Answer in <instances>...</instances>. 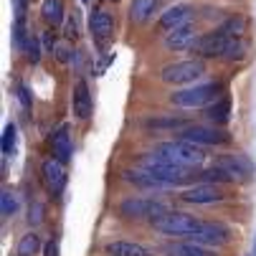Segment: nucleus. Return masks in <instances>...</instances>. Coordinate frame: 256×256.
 <instances>
[{"mask_svg":"<svg viewBox=\"0 0 256 256\" xmlns=\"http://www.w3.org/2000/svg\"><path fill=\"white\" fill-rule=\"evenodd\" d=\"M137 165H140L142 170L152 172L155 178H160L168 188H170V186H180V182H186V180H190V178H193V175H190V170H193V168L178 165L175 160H170V158L160 155L158 150H155V152H148V155H142Z\"/></svg>","mask_w":256,"mask_h":256,"instance_id":"nucleus-1","label":"nucleus"},{"mask_svg":"<svg viewBox=\"0 0 256 256\" xmlns=\"http://www.w3.org/2000/svg\"><path fill=\"white\" fill-rule=\"evenodd\" d=\"M221 92H224V84L208 82V84H196V86H188V89L172 92L170 102L175 106H182V109H200V106H208L210 102H216Z\"/></svg>","mask_w":256,"mask_h":256,"instance_id":"nucleus-2","label":"nucleus"},{"mask_svg":"<svg viewBox=\"0 0 256 256\" xmlns=\"http://www.w3.org/2000/svg\"><path fill=\"white\" fill-rule=\"evenodd\" d=\"M158 152L175 160L178 165H186V168H200L206 162V150L196 142H188V140H172V142H162L158 144Z\"/></svg>","mask_w":256,"mask_h":256,"instance_id":"nucleus-3","label":"nucleus"},{"mask_svg":"<svg viewBox=\"0 0 256 256\" xmlns=\"http://www.w3.org/2000/svg\"><path fill=\"white\" fill-rule=\"evenodd\" d=\"M152 226L165 234V236H190L196 231L203 228V221L190 213H180V210H168L165 216H160L158 221H152Z\"/></svg>","mask_w":256,"mask_h":256,"instance_id":"nucleus-4","label":"nucleus"},{"mask_svg":"<svg viewBox=\"0 0 256 256\" xmlns=\"http://www.w3.org/2000/svg\"><path fill=\"white\" fill-rule=\"evenodd\" d=\"M206 74V66L203 61L198 58H188V61H175V64H168L162 71H160V79L170 86H186V84H193L196 79H200Z\"/></svg>","mask_w":256,"mask_h":256,"instance_id":"nucleus-5","label":"nucleus"},{"mask_svg":"<svg viewBox=\"0 0 256 256\" xmlns=\"http://www.w3.org/2000/svg\"><path fill=\"white\" fill-rule=\"evenodd\" d=\"M180 140H188V142H196L200 148H221V144H228L231 142V134L226 130H221L218 124H188L182 127Z\"/></svg>","mask_w":256,"mask_h":256,"instance_id":"nucleus-6","label":"nucleus"},{"mask_svg":"<svg viewBox=\"0 0 256 256\" xmlns=\"http://www.w3.org/2000/svg\"><path fill=\"white\" fill-rule=\"evenodd\" d=\"M228 41H231L228 36H226L221 28H216V30L200 33L190 51H193L196 56H200V58H216V56H224V54H226Z\"/></svg>","mask_w":256,"mask_h":256,"instance_id":"nucleus-7","label":"nucleus"},{"mask_svg":"<svg viewBox=\"0 0 256 256\" xmlns=\"http://www.w3.org/2000/svg\"><path fill=\"white\" fill-rule=\"evenodd\" d=\"M89 33H92V41L99 51H106L109 44L114 38V20L106 10H94L89 18Z\"/></svg>","mask_w":256,"mask_h":256,"instance_id":"nucleus-8","label":"nucleus"},{"mask_svg":"<svg viewBox=\"0 0 256 256\" xmlns=\"http://www.w3.org/2000/svg\"><path fill=\"white\" fill-rule=\"evenodd\" d=\"M120 213L124 218H144L148 216L150 221H158L160 216L168 213V208L162 203H155V200H148V198H127L120 203Z\"/></svg>","mask_w":256,"mask_h":256,"instance_id":"nucleus-9","label":"nucleus"},{"mask_svg":"<svg viewBox=\"0 0 256 256\" xmlns=\"http://www.w3.org/2000/svg\"><path fill=\"white\" fill-rule=\"evenodd\" d=\"M180 198L186 203H193V206H210V203H221L224 193H221V188H216L213 182H198V186L182 190Z\"/></svg>","mask_w":256,"mask_h":256,"instance_id":"nucleus-10","label":"nucleus"},{"mask_svg":"<svg viewBox=\"0 0 256 256\" xmlns=\"http://www.w3.org/2000/svg\"><path fill=\"white\" fill-rule=\"evenodd\" d=\"M71 109H74V117L76 120H89L94 112V99L89 92L86 79H79L74 84V94H71Z\"/></svg>","mask_w":256,"mask_h":256,"instance_id":"nucleus-11","label":"nucleus"},{"mask_svg":"<svg viewBox=\"0 0 256 256\" xmlns=\"http://www.w3.org/2000/svg\"><path fill=\"white\" fill-rule=\"evenodd\" d=\"M41 175H44L46 188H48L54 196H61V193H64V188H66V170H64V162H58L56 158L44 160Z\"/></svg>","mask_w":256,"mask_h":256,"instance_id":"nucleus-12","label":"nucleus"},{"mask_svg":"<svg viewBox=\"0 0 256 256\" xmlns=\"http://www.w3.org/2000/svg\"><path fill=\"white\" fill-rule=\"evenodd\" d=\"M198 41V30L193 23H186V26H180L175 30L168 33V38H165V48L168 51H188L193 48V44Z\"/></svg>","mask_w":256,"mask_h":256,"instance_id":"nucleus-13","label":"nucleus"},{"mask_svg":"<svg viewBox=\"0 0 256 256\" xmlns=\"http://www.w3.org/2000/svg\"><path fill=\"white\" fill-rule=\"evenodd\" d=\"M190 18H193V6H188V3H178V6L168 8V10L160 16L158 28H160V30H175V28H180V26L190 23Z\"/></svg>","mask_w":256,"mask_h":256,"instance_id":"nucleus-14","label":"nucleus"},{"mask_svg":"<svg viewBox=\"0 0 256 256\" xmlns=\"http://www.w3.org/2000/svg\"><path fill=\"white\" fill-rule=\"evenodd\" d=\"M190 241L200 244V246H221V244L228 241V231L218 224H203L200 231L190 234Z\"/></svg>","mask_w":256,"mask_h":256,"instance_id":"nucleus-15","label":"nucleus"},{"mask_svg":"<svg viewBox=\"0 0 256 256\" xmlns=\"http://www.w3.org/2000/svg\"><path fill=\"white\" fill-rule=\"evenodd\" d=\"M216 165H221L231 178H246L254 172V165L246 155H221L216 160Z\"/></svg>","mask_w":256,"mask_h":256,"instance_id":"nucleus-16","label":"nucleus"},{"mask_svg":"<svg viewBox=\"0 0 256 256\" xmlns=\"http://www.w3.org/2000/svg\"><path fill=\"white\" fill-rule=\"evenodd\" d=\"M51 152L58 162H68L71 160V152H74V148H71V137H68V124H61L54 137H51Z\"/></svg>","mask_w":256,"mask_h":256,"instance_id":"nucleus-17","label":"nucleus"},{"mask_svg":"<svg viewBox=\"0 0 256 256\" xmlns=\"http://www.w3.org/2000/svg\"><path fill=\"white\" fill-rule=\"evenodd\" d=\"M203 117L208 120V122H213V124H226L228 122V117H231V96H218L216 102H210L206 109H203Z\"/></svg>","mask_w":256,"mask_h":256,"instance_id":"nucleus-18","label":"nucleus"},{"mask_svg":"<svg viewBox=\"0 0 256 256\" xmlns=\"http://www.w3.org/2000/svg\"><path fill=\"white\" fill-rule=\"evenodd\" d=\"M124 180L132 182L137 188H144V190H155V188H168L160 178H155L152 172L148 170H124Z\"/></svg>","mask_w":256,"mask_h":256,"instance_id":"nucleus-19","label":"nucleus"},{"mask_svg":"<svg viewBox=\"0 0 256 256\" xmlns=\"http://www.w3.org/2000/svg\"><path fill=\"white\" fill-rule=\"evenodd\" d=\"M41 18H44L46 26H51V28H58L61 23H66L64 0H44V6H41Z\"/></svg>","mask_w":256,"mask_h":256,"instance_id":"nucleus-20","label":"nucleus"},{"mask_svg":"<svg viewBox=\"0 0 256 256\" xmlns=\"http://www.w3.org/2000/svg\"><path fill=\"white\" fill-rule=\"evenodd\" d=\"M109 256H152L150 248H144L140 244H132V241H114V244H106L104 248Z\"/></svg>","mask_w":256,"mask_h":256,"instance_id":"nucleus-21","label":"nucleus"},{"mask_svg":"<svg viewBox=\"0 0 256 256\" xmlns=\"http://www.w3.org/2000/svg\"><path fill=\"white\" fill-rule=\"evenodd\" d=\"M158 8V0H132V6H130V18L134 23H144Z\"/></svg>","mask_w":256,"mask_h":256,"instance_id":"nucleus-22","label":"nucleus"},{"mask_svg":"<svg viewBox=\"0 0 256 256\" xmlns=\"http://www.w3.org/2000/svg\"><path fill=\"white\" fill-rule=\"evenodd\" d=\"M18 256H36L41 251V236L38 234H26V236H20V241H18Z\"/></svg>","mask_w":256,"mask_h":256,"instance_id":"nucleus-23","label":"nucleus"},{"mask_svg":"<svg viewBox=\"0 0 256 256\" xmlns=\"http://www.w3.org/2000/svg\"><path fill=\"white\" fill-rule=\"evenodd\" d=\"M28 38H30V33H28V28H26V18H16V20H13V46H16V51L23 54Z\"/></svg>","mask_w":256,"mask_h":256,"instance_id":"nucleus-24","label":"nucleus"},{"mask_svg":"<svg viewBox=\"0 0 256 256\" xmlns=\"http://www.w3.org/2000/svg\"><path fill=\"white\" fill-rule=\"evenodd\" d=\"M221 30L228 36V38H244V33H246V18L244 16H231L221 26Z\"/></svg>","mask_w":256,"mask_h":256,"instance_id":"nucleus-25","label":"nucleus"},{"mask_svg":"<svg viewBox=\"0 0 256 256\" xmlns=\"http://www.w3.org/2000/svg\"><path fill=\"white\" fill-rule=\"evenodd\" d=\"M170 254L172 256H216L213 251H208V248H203L200 244H178V246H172L170 248Z\"/></svg>","mask_w":256,"mask_h":256,"instance_id":"nucleus-26","label":"nucleus"},{"mask_svg":"<svg viewBox=\"0 0 256 256\" xmlns=\"http://www.w3.org/2000/svg\"><path fill=\"white\" fill-rule=\"evenodd\" d=\"M148 130H178V127H188L180 117H155V120H144Z\"/></svg>","mask_w":256,"mask_h":256,"instance_id":"nucleus-27","label":"nucleus"},{"mask_svg":"<svg viewBox=\"0 0 256 256\" xmlns=\"http://www.w3.org/2000/svg\"><path fill=\"white\" fill-rule=\"evenodd\" d=\"M196 178H200L203 182H228V180H234L221 165H213V168H208V170H203V172H198Z\"/></svg>","mask_w":256,"mask_h":256,"instance_id":"nucleus-28","label":"nucleus"},{"mask_svg":"<svg viewBox=\"0 0 256 256\" xmlns=\"http://www.w3.org/2000/svg\"><path fill=\"white\" fill-rule=\"evenodd\" d=\"M246 51H248V44H246L244 38H231L228 46H226L224 58H228V61H241V58L246 56Z\"/></svg>","mask_w":256,"mask_h":256,"instance_id":"nucleus-29","label":"nucleus"},{"mask_svg":"<svg viewBox=\"0 0 256 256\" xmlns=\"http://www.w3.org/2000/svg\"><path fill=\"white\" fill-rule=\"evenodd\" d=\"M0 210H3L6 218L16 216V210H18V198H16V193L8 190V188H3V196H0Z\"/></svg>","mask_w":256,"mask_h":256,"instance_id":"nucleus-30","label":"nucleus"},{"mask_svg":"<svg viewBox=\"0 0 256 256\" xmlns=\"http://www.w3.org/2000/svg\"><path fill=\"white\" fill-rule=\"evenodd\" d=\"M64 33H66V38L68 41H76L79 38V33H82V26H79V13L74 10L68 18H66V26H64Z\"/></svg>","mask_w":256,"mask_h":256,"instance_id":"nucleus-31","label":"nucleus"},{"mask_svg":"<svg viewBox=\"0 0 256 256\" xmlns=\"http://www.w3.org/2000/svg\"><path fill=\"white\" fill-rule=\"evenodd\" d=\"M16 124H6V130H3V155L6 158H10L13 155V150H16Z\"/></svg>","mask_w":256,"mask_h":256,"instance_id":"nucleus-32","label":"nucleus"},{"mask_svg":"<svg viewBox=\"0 0 256 256\" xmlns=\"http://www.w3.org/2000/svg\"><path fill=\"white\" fill-rule=\"evenodd\" d=\"M26 61L28 64H38L41 61V46H38V38L30 33V38H28V44H26Z\"/></svg>","mask_w":256,"mask_h":256,"instance_id":"nucleus-33","label":"nucleus"},{"mask_svg":"<svg viewBox=\"0 0 256 256\" xmlns=\"http://www.w3.org/2000/svg\"><path fill=\"white\" fill-rule=\"evenodd\" d=\"M44 206L41 203H30V208H28V224L30 226H38L41 221H44Z\"/></svg>","mask_w":256,"mask_h":256,"instance_id":"nucleus-34","label":"nucleus"},{"mask_svg":"<svg viewBox=\"0 0 256 256\" xmlns=\"http://www.w3.org/2000/svg\"><path fill=\"white\" fill-rule=\"evenodd\" d=\"M54 54H56V58H58L61 64H68V61H71V48H68V46H56Z\"/></svg>","mask_w":256,"mask_h":256,"instance_id":"nucleus-35","label":"nucleus"},{"mask_svg":"<svg viewBox=\"0 0 256 256\" xmlns=\"http://www.w3.org/2000/svg\"><path fill=\"white\" fill-rule=\"evenodd\" d=\"M44 48H46L48 54H54V51H56V41H54V30H44Z\"/></svg>","mask_w":256,"mask_h":256,"instance_id":"nucleus-36","label":"nucleus"},{"mask_svg":"<svg viewBox=\"0 0 256 256\" xmlns=\"http://www.w3.org/2000/svg\"><path fill=\"white\" fill-rule=\"evenodd\" d=\"M18 99H20V104H23V109H30V94H28V89L20 84L18 86Z\"/></svg>","mask_w":256,"mask_h":256,"instance_id":"nucleus-37","label":"nucleus"},{"mask_svg":"<svg viewBox=\"0 0 256 256\" xmlns=\"http://www.w3.org/2000/svg\"><path fill=\"white\" fill-rule=\"evenodd\" d=\"M13 8H16V18H26L28 0H13Z\"/></svg>","mask_w":256,"mask_h":256,"instance_id":"nucleus-38","label":"nucleus"},{"mask_svg":"<svg viewBox=\"0 0 256 256\" xmlns=\"http://www.w3.org/2000/svg\"><path fill=\"white\" fill-rule=\"evenodd\" d=\"M44 256H58V244L56 241H48L44 246Z\"/></svg>","mask_w":256,"mask_h":256,"instance_id":"nucleus-39","label":"nucleus"},{"mask_svg":"<svg viewBox=\"0 0 256 256\" xmlns=\"http://www.w3.org/2000/svg\"><path fill=\"white\" fill-rule=\"evenodd\" d=\"M254 256H256V241H254Z\"/></svg>","mask_w":256,"mask_h":256,"instance_id":"nucleus-40","label":"nucleus"},{"mask_svg":"<svg viewBox=\"0 0 256 256\" xmlns=\"http://www.w3.org/2000/svg\"><path fill=\"white\" fill-rule=\"evenodd\" d=\"M112 3H120V0H112Z\"/></svg>","mask_w":256,"mask_h":256,"instance_id":"nucleus-41","label":"nucleus"},{"mask_svg":"<svg viewBox=\"0 0 256 256\" xmlns=\"http://www.w3.org/2000/svg\"><path fill=\"white\" fill-rule=\"evenodd\" d=\"M82 3H89V0H82Z\"/></svg>","mask_w":256,"mask_h":256,"instance_id":"nucleus-42","label":"nucleus"}]
</instances>
